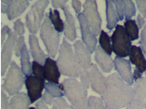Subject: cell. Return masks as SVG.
I'll return each mask as SVG.
<instances>
[{"mask_svg": "<svg viewBox=\"0 0 146 109\" xmlns=\"http://www.w3.org/2000/svg\"><path fill=\"white\" fill-rule=\"evenodd\" d=\"M101 98L107 109H120L127 107L132 102L135 94L132 86L114 73L106 78Z\"/></svg>", "mask_w": 146, "mask_h": 109, "instance_id": "6da1fadb", "label": "cell"}, {"mask_svg": "<svg viewBox=\"0 0 146 109\" xmlns=\"http://www.w3.org/2000/svg\"><path fill=\"white\" fill-rule=\"evenodd\" d=\"M57 62L62 75L75 78L80 76L82 68L78 62L72 45L64 37L59 50Z\"/></svg>", "mask_w": 146, "mask_h": 109, "instance_id": "7a4b0ae2", "label": "cell"}, {"mask_svg": "<svg viewBox=\"0 0 146 109\" xmlns=\"http://www.w3.org/2000/svg\"><path fill=\"white\" fill-rule=\"evenodd\" d=\"M64 95L74 109H88L87 89L76 78L65 79L61 83Z\"/></svg>", "mask_w": 146, "mask_h": 109, "instance_id": "3957f363", "label": "cell"}, {"mask_svg": "<svg viewBox=\"0 0 146 109\" xmlns=\"http://www.w3.org/2000/svg\"><path fill=\"white\" fill-rule=\"evenodd\" d=\"M40 36L46 47L48 56L54 58L58 51L60 35L52 26L48 13L45 15L40 29Z\"/></svg>", "mask_w": 146, "mask_h": 109, "instance_id": "277c9868", "label": "cell"}, {"mask_svg": "<svg viewBox=\"0 0 146 109\" xmlns=\"http://www.w3.org/2000/svg\"><path fill=\"white\" fill-rule=\"evenodd\" d=\"M21 69L15 62L12 61L2 85L10 96L16 95L21 90L25 81Z\"/></svg>", "mask_w": 146, "mask_h": 109, "instance_id": "5b68a950", "label": "cell"}, {"mask_svg": "<svg viewBox=\"0 0 146 109\" xmlns=\"http://www.w3.org/2000/svg\"><path fill=\"white\" fill-rule=\"evenodd\" d=\"M50 3L48 0H39L32 6L26 17V25L29 32L36 34L41 25L45 10Z\"/></svg>", "mask_w": 146, "mask_h": 109, "instance_id": "8992f818", "label": "cell"}, {"mask_svg": "<svg viewBox=\"0 0 146 109\" xmlns=\"http://www.w3.org/2000/svg\"><path fill=\"white\" fill-rule=\"evenodd\" d=\"M111 39L113 51L117 56L123 58L129 55L132 42L123 26L117 25Z\"/></svg>", "mask_w": 146, "mask_h": 109, "instance_id": "52a82bcc", "label": "cell"}, {"mask_svg": "<svg viewBox=\"0 0 146 109\" xmlns=\"http://www.w3.org/2000/svg\"><path fill=\"white\" fill-rule=\"evenodd\" d=\"M83 13L92 31L98 36L101 31L102 20L98 11L97 1L87 0L83 5Z\"/></svg>", "mask_w": 146, "mask_h": 109, "instance_id": "ba28073f", "label": "cell"}, {"mask_svg": "<svg viewBox=\"0 0 146 109\" xmlns=\"http://www.w3.org/2000/svg\"><path fill=\"white\" fill-rule=\"evenodd\" d=\"M17 39V35L14 32L11 31L8 34L1 53V75L3 76L5 73L11 60L13 52Z\"/></svg>", "mask_w": 146, "mask_h": 109, "instance_id": "9c48e42d", "label": "cell"}, {"mask_svg": "<svg viewBox=\"0 0 146 109\" xmlns=\"http://www.w3.org/2000/svg\"><path fill=\"white\" fill-rule=\"evenodd\" d=\"M77 18L80 24L83 43L90 53L92 54L96 50L97 38L90 27L83 13L78 15Z\"/></svg>", "mask_w": 146, "mask_h": 109, "instance_id": "30bf717a", "label": "cell"}, {"mask_svg": "<svg viewBox=\"0 0 146 109\" xmlns=\"http://www.w3.org/2000/svg\"><path fill=\"white\" fill-rule=\"evenodd\" d=\"M45 79L32 75L26 77L25 83L27 95L31 104L36 102L42 97V93L45 85Z\"/></svg>", "mask_w": 146, "mask_h": 109, "instance_id": "8fae6325", "label": "cell"}, {"mask_svg": "<svg viewBox=\"0 0 146 109\" xmlns=\"http://www.w3.org/2000/svg\"><path fill=\"white\" fill-rule=\"evenodd\" d=\"M113 61L115 70L120 77L130 86L133 85L134 81L130 61L117 56Z\"/></svg>", "mask_w": 146, "mask_h": 109, "instance_id": "7c38bea8", "label": "cell"}, {"mask_svg": "<svg viewBox=\"0 0 146 109\" xmlns=\"http://www.w3.org/2000/svg\"><path fill=\"white\" fill-rule=\"evenodd\" d=\"M89 70L90 86L92 90L102 96L105 86L106 78L100 70L96 64L92 63Z\"/></svg>", "mask_w": 146, "mask_h": 109, "instance_id": "4fadbf2b", "label": "cell"}, {"mask_svg": "<svg viewBox=\"0 0 146 109\" xmlns=\"http://www.w3.org/2000/svg\"><path fill=\"white\" fill-rule=\"evenodd\" d=\"M1 2L7 5L6 13L9 21L21 16L29 5L27 0H2Z\"/></svg>", "mask_w": 146, "mask_h": 109, "instance_id": "5bb4252c", "label": "cell"}, {"mask_svg": "<svg viewBox=\"0 0 146 109\" xmlns=\"http://www.w3.org/2000/svg\"><path fill=\"white\" fill-rule=\"evenodd\" d=\"M74 52L80 65L84 69H89L92 64L91 53L85 45L80 41L73 44Z\"/></svg>", "mask_w": 146, "mask_h": 109, "instance_id": "9a60e30c", "label": "cell"}, {"mask_svg": "<svg viewBox=\"0 0 146 109\" xmlns=\"http://www.w3.org/2000/svg\"><path fill=\"white\" fill-rule=\"evenodd\" d=\"M43 67L45 80L48 82L59 85V80L61 73L57 61L48 57L45 62Z\"/></svg>", "mask_w": 146, "mask_h": 109, "instance_id": "2e32d148", "label": "cell"}, {"mask_svg": "<svg viewBox=\"0 0 146 109\" xmlns=\"http://www.w3.org/2000/svg\"><path fill=\"white\" fill-rule=\"evenodd\" d=\"M94 58L103 72L109 73L112 70L114 66V61L111 57L104 51L100 45L96 48Z\"/></svg>", "mask_w": 146, "mask_h": 109, "instance_id": "e0dca14e", "label": "cell"}, {"mask_svg": "<svg viewBox=\"0 0 146 109\" xmlns=\"http://www.w3.org/2000/svg\"><path fill=\"white\" fill-rule=\"evenodd\" d=\"M65 17L64 23V35L68 40L73 42L77 37L75 18L70 12L68 6L62 9Z\"/></svg>", "mask_w": 146, "mask_h": 109, "instance_id": "ac0fdd59", "label": "cell"}, {"mask_svg": "<svg viewBox=\"0 0 146 109\" xmlns=\"http://www.w3.org/2000/svg\"><path fill=\"white\" fill-rule=\"evenodd\" d=\"M129 61L135 66V69L140 73L146 71V59L141 48L133 45L131 47L129 54Z\"/></svg>", "mask_w": 146, "mask_h": 109, "instance_id": "d6986e66", "label": "cell"}, {"mask_svg": "<svg viewBox=\"0 0 146 109\" xmlns=\"http://www.w3.org/2000/svg\"><path fill=\"white\" fill-rule=\"evenodd\" d=\"M29 43L30 51L34 60L42 65L46 61L47 56L40 48L38 38L34 34L30 35Z\"/></svg>", "mask_w": 146, "mask_h": 109, "instance_id": "ffe728a7", "label": "cell"}, {"mask_svg": "<svg viewBox=\"0 0 146 109\" xmlns=\"http://www.w3.org/2000/svg\"><path fill=\"white\" fill-rule=\"evenodd\" d=\"M134 100L145 108L146 107V79L142 77L135 82L133 87Z\"/></svg>", "mask_w": 146, "mask_h": 109, "instance_id": "44dd1931", "label": "cell"}, {"mask_svg": "<svg viewBox=\"0 0 146 109\" xmlns=\"http://www.w3.org/2000/svg\"><path fill=\"white\" fill-rule=\"evenodd\" d=\"M106 4V28L111 31L117 25L119 21L118 15L114 5L112 1H105Z\"/></svg>", "mask_w": 146, "mask_h": 109, "instance_id": "7402d4cb", "label": "cell"}, {"mask_svg": "<svg viewBox=\"0 0 146 109\" xmlns=\"http://www.w3.org/2000/svg\"><path fill=\"white\" fill-rule=\"evenodd\" d=\"M31 104L26 93L21 92L14 96L10 101V109H29Z\"/></svg>", "mask_w": 146, "mask_h": 109, "instance_id": "603a6c76", "label": "cell"}, {"mask_svg": "<svg viewBox=\"0 0 146 109\" xmlns=\"http://www.w3.org/2000/svg\"><path fill=\"white\" fill-rule=\"evenodd\" d=\"M21 57V69L24 75L26 77L32 75V65L30 61L29 53L25 44L22 48Z\"/></svg>", "mask_w": 146, "mask_h": 109, "instance_id": "cb8c5ba5", "label": "cell"}, {"mask_svg": "<svg viewBox=\"0 0 146 109\" xmlns=\"http://www.w3.org/2000/svg\"><path fill=\"white\" fill-rule=\"evenodd\" d=\"M126 33L131 41L137 40L139 38V27L135 20L130 19L124 23Z\"/></svg>", "mask_w": 146, "mask_h": 109, "instance_id": "d4e9b609", "label": "cell"}, {"mask_svg": "<svg viewBox=\"0 0 146 109\" xmlns=\"http://www.w3.org/2000/svg\"><path fill=\"white\" fill-rule=\"evenodd\" d=\"M48 17L55 30L59 33L62 32L64 30V23L60 17L59 11L57 9L52 10L51 8H50Z\"/></svg>", "mask_w": 146, "mask_h": 109, "instance_id": "484cf974", "label": "cell"}, {"mask_svg": "<svg viewBox=\"0 0 146 109\" xmlns=\"http://www.w3.org/2000/svg\"><path fill=\"white\" fill-rule=\"evenodd\" d=\"M111 41V39L108 33L102 30L99 38L100 46L104 51L110 56L111 55L113 51Z\"/></svg>", "mask_w": 146, "mask_h": 109, "instance_id": "4316f807", "label": "cell"}, {"mask_svg": "<svg viewBox=\"0 0 146 109\" xmlns=\"http://www.w3.org/2000/svg\"><path fill=\"white\" fill-rule=\"evenodd\" d=\"M45 91L48 93L54 98H62L64 95L62 86L60 85L48 82L45 83Z\"/></svg>", "mask_w": 146, "mask_h": 109, "instance_id": "83f0119b", "label": "cell"}, {"mask_svg": "<svg viewBox=\"0 0 146 109\" xmlns=\"http://www.w3.org/2000/svg\"><path fill=\"white\" fill-rule=\"evenodd\" d=\"M124 8V15L125 21L130 19L135 16L136 8L135 5L132 1L123 0Z\"/></svg>", "mask_w": 146, "mask_h": 109, "instance_id": "f1b7e54d", "label": "cell"}, {"mask_svg": "<svg viewBox=\"0 0 146 109\" xmlns=\"http://www.w3.org/2000/svg\"><path fill=\"white\" fill-rule=\"evenodd\" d=\"M88 109H107L102 98L90 96L88 98Z\"/></svg>", "mask_w": 146, "mask_h": 109, "instance_id": "f546056e", "label": "cell"}, {"mask_svg": "<svg viewBox=\"0 0 146 109\" xmlns=\"http://www.w3.org/2000/svg\"><path fill=\"white\" fill-rule=\"evenodd\" d=\"M52 109H74L72 105L67 102L65 99L61 98L54 99L52 104Z\"/></svg>", "mask_w": 146, "mask_h": 109, "instance_id": "4dcf8cb0", "label": "cell"}, {"mask_svg": "<svg viewBox=\"0 0 146 109\" xmlns=\"http://www.w3.org/2000/svg\"><path fill=\"white\" fill-rule=\"evenodd\" d=\"M32 72L33 75L35 77L45 79L43 66L35 61L32 63Z\"/></svg>", "mask_w": 146, "mask_h": 109, "instance_id": "1f68e13d", "label": "cell"}, {"mask_svg": "<svg viewBox=\"0 0 146 109\" xmlns=\"http://www.w3.org/2000/svg\"><path fill=\"white\" fill-rule=\"evenodd\" d=\"M80 76V82L87 89H89L90 86L89 69H82Z\"/></svg>", "mask_w": 146, "mask_h": 109, "instance_id": "d6a6232c", "label": "cell"}, {"mask_svg": "<svg viewBox=\"0 0 146 109\" xmlns=\"http://www.w3.org/2000/svg\"><path fill=\"white\" fill-rule=\"evenodd\" d=\"M112 1L117 12L119 20L122 21L124 16L123 0H113Z\"/></svg>", "mask_w": 146, "mask_h": 109, "instance_id": "836d02e7", "label": "cell"}, {"mask_svg": "<svg viewBox=\"0 0 146 109\" xmlns=\"http://www.w3.org/2000/svg\"><path fill=\"white\" fill-rule=\"evenodd\" d=\"M1 109H10L9 98L5 92L2 85L1 90Z\"/></svg>", "mask_w": 146, "mask_h": 109, "instance_id": "e575fe53", "label": "cell"}, {"mask_svg": "<svg viewBox=\"0 0 146 109\" xmlns=\"http://www.w3.org/2000/svg\"><path fill=\"white\" fill-rule=\"evenodd\" d=\"M25 39L23 36H20L17 39L15 46L14 48L15 54L19 57L21 56L22 48L25 44Z\"/></svg>", "mask_w": 146, "mask_h": 109, "instance_id": "d590c367", "label": "cell"}, {"mask_svg": "<svg viewBox=\"0 0 146 109\" xmlns=\"http://www.w3.org/2000/svg\"><path fill=\"white\" fill-rule=\"evenodd\" d=\"M14 32L17 35L22 36L25 32L24 24L22 22L21 19H19L14 23Z\"/></svg>", "mask_w": 146, "mask_h": 109, "instance_id": "8d00e7d4", "label": "cell"}, {"mask_svg": "<svg viewBox=\"0 0 146 109\" xmlns=\"http://www.w3.org/2000/svg\"><path fill=\"white\" fill-rule=\"evenodd\" d=\"M139 43L143 53L146 56V24L141 32Z\"/></svg>", "mask_w": 146, "mask_h": 109, "instance_id": "74e56055", "label": "cell"}, {"mask_svg": "<svg viewBox=\"0 0 146 109\" xmlns=\"http://www.w3.org/2000/svg\"><path fill=\"white\" fill-rule=\"evenodd\" d=\"M135 2L139 12L146 19V1H136Z\"/></svg>", "mask_w": 146, "mask_h": 109, "instance_id": "f35d334b", "label": "cell"}, {"mask_svg": "<svg viewBox=\"0 0 146 109\" xmlns=\"http://www.w3.org/2000/svg\"><path fill=\"white\" fill-rule=\"evenodd\" d=\"M68 1L67 0H52V4L54 8H60L62 10L66 6L65 5Z\"/></svg>", "mask_w": 146, "mask_h": 109, "instance_id": "ab89813d", "label": "cell"}, {"mask_svg": "<svg viewBox=\"0 0 146 109\" xmlns=\"http://www.w3.org/2000/svg\"><path fill=\"white\" fill-rule=\"evenodd\" d=\"M54 100V98L46 91L42 97L41 100L46 104L50 106L52 105L53 104Z\"/></svg>", "mask_w": 146, "mask_h": 109, "instance_id": "60d3db41", "label": "cell"}, {"mask_svg": "<svg viewBox=\"0 0 146 109\" xmlns=\"http://www.w3.org/2000/svg\"><path fill=\"white\" fill-rule=\"evenodd\" d=\"M11 29L7 26H4L2 29L1 32V46L2 47L7 35L11 31Z\"/></svg>", "mask_w": 146, "mask_h": 109, "instance_id": "b9f144b4", "label": "cell"}, {"mask_svg": "<svg viewBox=\"0 0 146 109\" xmlns=\"http://www.w3.org/2000/svg\"><path fill=\"white\" fill-rule=\"evenodd\" d=\"M72 6L76 14L78 15L80 13L81 11L82 4L79 1H72Z\"/></svg>", "mask_w": 146, "mask_h": 109, "instance_id": "7bdbcfd3", "label": "cell"}, {"mask_svg": "<svg viewBox=\"0 0 146 109\" xmlns=\"http://www.w3.org/2000/svg\"><path fill=\"white\" fill-rule=\"evenodd\" d=\"M125 109H144V108L140 106L134 99Z\"/></svg>", "mask_w": 146, "mask_h": 109, "instance_id": "ee69618b", "label": "cell"}, {"mask_svg": "<svg viewBox=\"0 0 146 109\" xmlns=\"http://www.w3.org/2000/svg\"><path fill=\"white\" fill-rule=\"evenodd\" d=\"M137 21L138 24L139 28L142 29L145 25V21L144 18L142 17L139 14H138L137 18Z\"/></svg>", "mask_w": 146, "mask_h": 109, "instance_id": "f6af8a7d", "label": "cell"}, {"mask_svg": "<svg viewBox=\"0 0 146 109\" xmlns=\"http://www.w3.org/2000/svg\"><path fill=\"white\" fill-rule=\"evenodd\" d=\"M36 109H50L42 100L37 102L36 105Z\"/></svg>", "mask_w": 146, "mask_h": 109, "instance_id": "bcb514c9", "label": "cell"}, {"mask_svg": "<svg viewBox=\"0 0 146 109\" xmlns=\"http://www.w3.org/2000/svg\"><path fill=\"white\" fill-rule=\"evenodd\" d=\"M133 75L134 81L135 82L142 77L143 74L140 73L137 69H135Z\"/></svg>", "mask_w": 146, "mask_h": 109, "instance_id": "7dc6e473", "label": "cell"}, {"mask_svg": "<svg viewBox=\"0 0 146 109\" xmlns=\"http://www.w3.org/2000/svg\"><path fill=\"white\" fill-rule=\"evenodd\" d=\"M7 5L3 4L1 3V13H7Z\"/></svg>", "mask_w": 146, "mask_h": 109, "instance_id": "c3c4849f", "label": "cell"}, {"mask_svg": "<svg viewBox=\"0 0 146 109\" xmlns=\"http://www.w3.org/2000/svg\"><path fill=\"white\" fill-rule=\"evenodd\" d=\"M29 109H36V108L34 107H31L29 108Z\"/></svg>", "mask_w": 146, "mask_h": 109, "instance_id": "681fc988", "label": "cell"}, {"mask_svg": "<svg viewBox=\"0 0 146 109\" xmlns=\"http://www.w3.org/2000/svg\"><path fill=\"white\" fill-rule=\"evenodd\" d=\"M145 78L146 79V71H145Z\"/></svg>", "mask_w": 146, "mask_h": 109, "instance_id": "f907efd6", "label": "cell"}, {"mask_svg": "<svg viewBox=\"0 0 146 109\" xmlns=\"http://www.w3.org/2000/svg\"><path fill=\"white\" fill-rule=\"evenodd\" d=\"M145 109H146V107L145 108Z\"/></svg>", "mask_w": 146, "mask_h": 109, "instance_id": "816d5d0a", "label": "cell"}]
</instances>
